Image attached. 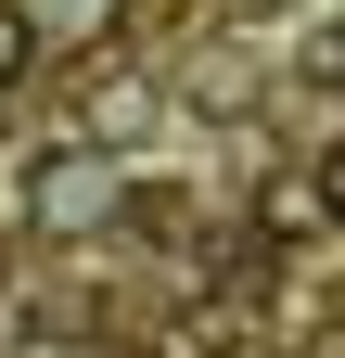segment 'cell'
Masks as SVG:
<instances>
[{"mask_svg": "<svg viewBox=\"0 0 345 358\" xmlns=\"http://www.w3.org/2000/svg\"><path fill=\"white\" fill-rule=\"evenodd\" d=\"M26 217L52 243H90V231H115L128 217V166H115V141H90V128H77V141H52L26 166Z\"/></svg>", "mask_w": 345, "mask_h": 358, "instance_id": "1", "label": "cell"}, {"mask_svg": "<svg viewBox=\"0 0 345 358\" xmlns=\"http://www.w3.org/2000/svg\"><path fill=\"white\" fill-rule=\"evenodd\" d=\"M154 115H166V90L141 77V64H103V77H77V128H90V141H154Z\"/></svg>", "mask_w": 345, "mask_h": 358, "instance_id": "2", "label": "cell"}, {"mask_svg": "<svg viewBox=\"0 0 345 358\" xmlns=\"http://www.w3.org/2000/svg\"><path fill=\"white\" fill-rule=\"evenodd\" d=\"M256 231H269V243L332 231V179H269V192H256Z\"/></svg>", "mask_w": 345, "mask_h": 358, "instance_id": "3", "label": "cell"}, {"mask_svg": "<svg viewBox=\"0 0 345 358\" xmlns=\"http://www.w3.org/2000/svg\"><path fill=\"white\" fill-rule=\"evenodd\" d=\"M26 64H38V13H26V0H0V90H13Z\"/></svg>", "mask_w": 345, "mask_h": 358, "instance_id": "4", "label": "cell"}, {"mask_svg": "<svg viewBox=\"0 0 345 358\" xmlns=\"http://www.w3.org/2000/svg\"><path fill=\"white\" fill-rule=\"evenodd\" d=\"M192 103H218V115H243V103H256V77H243V64L218 52V64H205V77H192Z\"/></svg>", "mask_w": 345, "mask_h": 358, "instance_id": "5", "label": "cell"}, {"mask_svg": "<svg viewBox=\"0 0 345 358\" xmlns=\"http://www.w3.org/2000/svg\"><path fill=\"white\" fill-rule=\"evenodd\" d=\"M218 358H281V345H269V333H230V345H218Z\"/></svg>", "mask_w": 345, "mask_h": 358, "instance_id": "6", "label": "cell"}, {"mask_svg": "<svg viewBox=\"0 0 345 358\" xmlns=\"http://www.w3.org/2000/svg\"><path fill=\"white\" fill-rule=\"evenodd\" d=\"M332 217H345V141H332Z\"/></svg>", "mask_w": 345, "mask_h": 358, "instance_id": "7", "label": "cell"}, {"mask_svg": "<svg viewBox=\"0 0 345 358\" xmlns=\"http://www.w3.org/2000/svg\"><path fill=\"white\" fill-rule=\"evenodd\" d=\"M243 13H281V0H243Z\"/></svg>", "mask_w": 345, "mask_h": 358, "instance_id": "8", "label": "cell"}]
</instances>
